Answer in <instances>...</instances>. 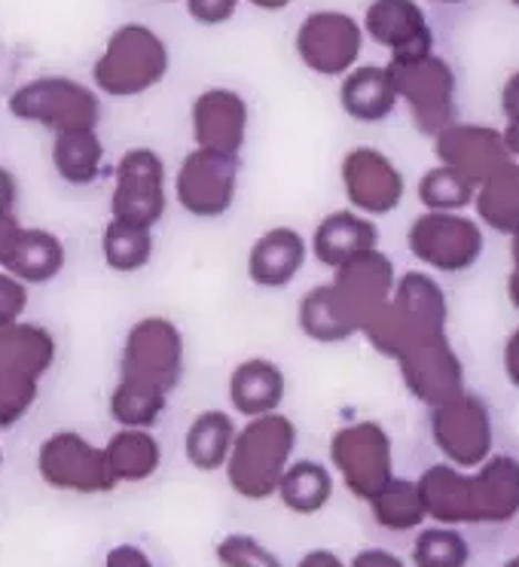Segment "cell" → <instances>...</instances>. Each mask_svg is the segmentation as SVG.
I'll use <instances>...</instances> for the list:
<instances>
[{
    "mask_svg": "<svg viewBox=\"0 0 519 567\" xmlns=\"http://www.w3.org/2000/svg\"><path fill=\"white\" fill-rule=\"evenodd\" d=\"M299 431L285 412L247 419L238 427L233 455L226 461V482L242 501L263 504L278 494L282 476L297 461Z\"/></svg>",
    "mask_w": 519,
    "mask_h": 567,
    "instance_id": "cell-1",
    "label": "cell"
},
{
    "mask_svg": "<svg viewBox=\"0 0 519 567\" xmlns=\"http://www.w3.org/2000/svg\"><path fill=\"white\" fill-rule=\"evenodd\" d=\"M172 71L169 43L144 22H125L113 28L104 50L92 64V83L101 95L138 99L156 89Z\"/></svg>",
    "mask_w": 519,
    "mask_h": 567,
    "instance_id": "cell-2",
    "label": "cell"
},
{
    "mask_svg": "<svg viewBox=\"0 0 519 567\" xmlns=\"http://www.w3.org/2000/svg\"><path fill=\"white\" fill-rule=\"evenodd\" d=\"M7 111L19 123L40 125L52 135L86 132V128H99L101 123L99 92L74 76L62 74L34 76L13 89L7 99Z\"/></svg>",
    "mask_w": 519,
    "mask_h": 567,
    "instance_id": "cell-3",
    "label": "cell"
},
{
    "mask_svg": "<svg viewBox=\"0 0 519 567\" xmlns=\"http://www.w3.org/2000/svg\"><path fill=\"white\" fill-rule=\"evenodd\" d=\"M330 470L343 480L348 494L370 504L388 482L395 480V440L385 424L373 419L348 421L336 427L327 445Z\"/></svg>",
    "mask_w": 519,
    "mask_h": 567,
    "instance_id": "cell-4",
    "label": "cell"
},
{
    "mask_svg": "<svg viewBox=\"0 0 519 567\" xmlns=\"http://www.w3.org/2000/svg\"><path fill=\"white\" fill-rule=\"evenodd\" d=\"M116 372L120 379H135L160 388L165 394H174L186 372L184 330L165 315L138 318L123 336Z\"/></svg>",
    "mask_w": 519,
    "mask_h": 567,
    "instance_id": "cell-5",
    "label": "cell"
},
{
    "mask_svg": "<svg viewBox=\"0 0 519 567\" xmlns=\"http://www.w3.org/2000/svg\"><path fill=\"white\" fill-rule=\"evenodd\" d=\"M397 99L407 104L409 120L421 135L437 137L444 128L458 123V80L452 64L437 52L391 59Z\"/></svg>",
    "mask_w": 519,
    "mask_h": 567,
    "instance_id": "cell-6",
    "label": "cell"
},
{
    "mask_svg": "<svg viewBox=\"0 0 519 567\" xmlns=\"http://www.w3.org/2000/svg\"><path fill=\"white\" fill-rule=\"evenodd\" d=\"M34 467H38L40 482L52 492L99 497V494H111L116 488L111 470H108L104 445L92 443L89 436L71 431V427L52 431L38 445Z\"/></svg>",
    "mask_w": 519,
    "mask_h": 567,
    "instance_id": "cell-7",
    "label": "cell"
},
{
    "mask_svg": "<svg viewBox=\"0 0 519 567\" xmlns=\"http://www.w3.org/2000/svg\"><path fill=\"white\" fill-rule=\"evenodd\" d=\"M407 247L421 266L444 275H461L480 262L486 250V229L470 214L421 210L407 229Z\"/></svg>",
    "mask_w": 519,
    "mask_h": 567,
    "instance_id": "cell-8",
    "label": "cell"
},
{
    "mask_svg": "<svg viewBox=\"0 0 519 567\" xmlns=\"http://www.w3.org/2000/svg\"><path fill=\"white\" fill-rule=\"evenodd\" d=\"M434 449L446 464L477 470L495 455V419L489 403L474 391L446 400L428 415Z\"/></svg>",
    "mask_w": 519,
    "mask_h": 567,
    "instance_id": "cell-9",
    "label": "cell"
},
{
    "mask_svg": "<svg viewBox=\"0 0 519 567\" xmlns=\"http://www.w3.org/2000/svg\"><path fill=\"white\" fill-rule=\"evenodd\" d=\"M242 159L193 147L174 172L172 193L177 208L196 220H221L238 198Z\"/></svg>",
    "mask_w": 519,
    "mask_h": 567,
    "instance_id": "cell-10",
    "label": "cell"
},
{
    "mask_svg": "<svg viewBox=\"0 0 519 567\" xmlns=\"http://www.w3.org/2000/svg\"><path fill=\"white\" fill-rule=\"evenodd\" d=\"M169 168L153 147H129L116 159L111 217L156 229L169 210Z\"/></svg>",
    "mask_w": 519,
    "mask_h": 567,
    "instance_id": "cell-11",
    "label": "cell"
},
{
    "mask_svg": "<svg viewBox=\"0 0 519 567\" xmlns=\"http://www.w3.org/2000/svg\"><path fill=\"white\" fill-rule=\"evenodd\" d=\"M364 25L343 10H315L297 28L294 50L312 74L343 80L358 68L364 52Z\"/></svg>",
    "mask_w": 519,
    "mask_h": 567,
    "instance_id": "cell-12",
    "label": "cell"
},
{
    "mask_svg": "<svg viewBox=\"0 0 519 567\" xmlns=\"http://www.w3.org/2000/svg\"><path fill=\"white\" fill-rule=\"evenodd\" d=\"M339 184L348 208L364 217H388L407 196V177L379 147H352L339 162Z\"/></svg>",
    "mask_w": 519,
    "mask_h": 567,
    "instance_id": "cell-13",
    "label": "cell"
},
{
    "mask_svg": "<svg viewBox=\"0 0 519 567\" xmlns=\"http://www.w3.org/2000/svg\"><path fill=\"white\" fill-rule=\"evenodd\" d=\"M397 370L404 379V388L421 406H440L452 396L465 394V363L449 342V336H431L421 339L397 360Z\"/></svg>",
    "mask_w": 519,
    "mask_h": 567,
    "instance_id": "cell-14",
    "label": "cell"
},
{
    "mask_svg": "<svg viewBox=\"0 0 519 567\" xmlns=\"http://www.w3.org/2000/svg\"><path fill=\"white\" fill-rule=\"evenodd\" d=\"M190 128L196 147L242 159L251 132V107L245 95L226 86L202 89L190 107Z\"/></svg>",
    "mask_w": 519,
    "mask_h": 567,
    "instance_id": "cell-15",
    "label": "cell"
},
{
    "mask_svg": "<svg viewBox=\"0 0 519 567\" xmlns=\"http://www.w3.org/2000/svg\"><path fill=\"white\" fill-rule=\"evenodd\" d=\"M434 156L477 186L513 162L505 147V135L482 123H452L444 128L434 137Z\"/></svg>",
    "mask_w": 519,
    "mask_h": 567,
    "instance_id": "cell-16",
    "label": "cell"
},
{
    "mask_svg": "<svg viewBox=\"0 0 519 567\" xmlns=\"http://www.w3.org/2000/svg\"><path fill=\"white\" fill-rule=\"evenodd\" d=\"M360 25L376 47L391 52V59L434 52V31L419 0H373Z\"/></svg>",
    "mask_w": 519,
    "mask_h": 567,
    "instance_id": "cell-17",
    "label": "cell"
},
{
    "mask_svg": "<svg viewBox=\"0 0 519 567\" xmlns=\"http://www.w3.org/2000/svg\"><path fill=\"white\" fill-rule=\"evenodd\" d=\"M309 241L294 226H273L254 238L245 271L260 290H285L297 281L309 259Z\"/></svg>",
    "mask_w": 519,
    "mask_h": 567,
    "instance_id": "cell-18",
    "label": "cell"
},
{
    "mask_svg": "<svg viewBox=\"0 0 519 567\" xmlns=\"http://www.w3.org/2000/svg\"><path fill=\"white\" fill-rule=\"evenodd\" d=\"M397 278L400 275L395 269V259L388 257L385 250H379V247H373L367 254L348 259L346 266H339L330 284H334L336 293L343 297L348 309L358 315V321L364 323V318L370 311H376L395 297Z\"/></svg>",
    "mask_w": 519,
    "mask_h": 567,
    "instance_id": "cell-19",
    "label": "cell"
},
{
    "mask_svg": "<svg viewBox=\"0 0 519 567\" xmlns=\"http://www.w3.org/2000/svg\"><path fill=\"white\" fill-rule=\"evenodd\" d=\"M287 396V375L273 358H245L238 360L226 379V400L235 415L260 419L282 412Z\"/></svg>",
    "mask_w": 519,
    "mask_h": 567,
    "instance_id": "cell-20",
    "label": "cell"
},
{
    "mask_svg": "<svg viewBox=\"0 0 519 567\" xmlns=\"http://www.w3.org/2000/svg\"><path fill=\"white\" fill-rule=\"evenodd\" d=\"M474 525H507L519 516V457L495 452L470 470Z\"/></svg>",
    "mask_w": 519,
    "mask_h": 567,
    "instance_id": "cell-21",
    "label": "cell"
},
{
    "mask_svg": "<svg viewBox=\"0 0 519 567\" xmlns=\"http://www.w3.org/2000/svg\"><path fill=\"white\" fill-rule=\"evenodd\" d=\"M373 247H379V226L373 217H364L352 208L330 210L327 217L318 220L309 238L312 257L334 271Z\"/></svg>",
    "mask_w": 519,
    "mask_h": 567,
    "instance_id": "cell-22",
    "label": "cell"
},
{
    "mask_svg": "<svg viewBox=\"0 0 519 567\" xmlns=\"http://www.w3.org/2000/svg\"><path fill=\"white\" fill-rule=\"evenodd\" d=\"M397 104L400 99L388 64H358L339 80V107L355 123H385Z\"/></svg>",
    "mask_w": 519,
    "mask_h": 567,
    "instance_id": "cell-23",
    "label": "cell"
},
{
    "mask_svg": "<svg viewBox=\"0 0 519 567\" xmlns=\"http://www.w3.org/2000/svg\"><path fill=\"white\" fill-rule=\"evenodd\" d=\"M59 360V339L50 327L19 321L0 327V372L28 375L43 382Z\"/></svg>",
    "mask_w": 519,
    "mask_h": 567,
    "instance_id": "cell-24",
    "label": "cell"
},
{
    "mask_svg": "<svg viewBox=\"0 0 519 567\" xmlns=\"http://www.w3.org/2000/svg\"><path fill=\"white\" fill-rule=\"evenodd\" d=\"M297 327L318 346H339L360 333L358 315L343 302L334 284H315L299 297Z\"/></svg>",
    "mask_w": 519,
    "mask_h": 567,
    "instance_id": "cell-25",
    "label": "cell"
},
{
    "mask_svg": "<svg viewBox=\"0 0 519 567\" xmlns=\"http://www.w3.org/2000/svg\"><path fill=\"white\" fill-rule=\"evenodd\" d=\"M419 488L434 525H449V528L474 525L470 470H458L440 461V464H431L421 473Z\"/></svg>",
    "mask_w": 519,
    "mask_h": 567,
    "instance_id": "cell-26",
    "label": "cell"
},
{
    "mask_svg": "<svg viewBox=\"0 0 519 567\" xmlns=\"http://www.w3.org/2000/svg\"><path fill=\"white\" fill-rule=\"evenodd\" d=\"M238 424L226 409H202L196 419L186 424L184 457L199 473H221L233 455Z\"/></svg>",
    "mask_w": 519,
    "mask_h": 567,
    "instance_id": "cell-27",
    "label": "cell"
},
{
    "mask_svg": "<svg viewBox=\"0 0 519 567\" xmlns=\"http://www.w3.org/2000/svg\"><path fill=\"white\" fill-rule=\"evenodd\" d=\"M50 162L62 184L86 189V186H99L108 172V147L101 141L99 128L64 132V135H52Z\"/></svg>",
    "mask_w": 519,
    "mask_h": 567,
    "instance_id": "cell-28",
    "label": "cell"
},
{
    "mask_svg": "<svg viewBox=\"0 0 519 567\" xmlns=\"http://www.w3.org/2000/svg\"><path fill=\"white\" fill-rule=\"evenodd\" d=\"M64 266H68V245L62 241V235L47 226H26L13 257L7 262V271L28 287H47L62 275Z\"/></svg>",
    "mask_w": 519,
    "mask_h": 567,
    "instance_id": "cell-29",
    "label": "cell"
},
{
    "mask_svg": "<svg viewBox=\"0 0 519 567\" xmlns=\"http://www.w3.org/2000/svg\"><path fill=\"white\" fill-rule=\"evenodd\" d=\"M104 457H108V470H111L116 488L120 485H141V482L153 480L162 467V443L153 431H129V427H116L111 440L104 443Z\"/></svg>",
    "mask_w": 519,
    "mask_h": 567,
    "instance_id": "cell-30",
    "label": "cell"
},
{
    "mask_svg": "<svg viewBox=\"0 0 519 567\" xmlns=\"http://www.w3.org/2000/svg\"><path fill=\"white\" fill-rule=\"evenodd\" d=\"M397 309L407 315L409 321L419 327L425 336H446L449 323V299L444 284L434 278L431 271L409 269L397 278L395 297Z\"/></svg>",
    "mask_w": 519,
    "mask_h": 567,
    "instance_id": "cell-31",
    "label": "cell"
},
{
    "mask_svg": "<svg viewBox=\"0 0 519 567\" xmlns=\"http://www.w3.org/2000/svg\"><path fill=\"white\" fill-rule=\"evenodd\" d=\"M336 473L315 457H297L278 485V501L297 516H315L334 501Z\"/></svg>",
    "mask_w": 519,
    "mask_h": 567,
    "instance_id": "cell-32",
    "label": "cell"
},
{
    "mask_svg": "<svg viewBox=\"0 0 519 567\" xmlns=\"http://www.w3.org/2000/svg\"><path fill=\"white\" fill-rule=\"evenodd\" d=\"M169 400L172 394H165L153 384L135 382V379H120L113 382L111 394H108V415L116 427H129V431H153L165 412H169Z\"/></svg>",
    "mask_w": 519,
    "mask_h": 567,
    "instance_id": "cell-33",
    "label": "cell"
},
{
    "mask_svg": "<svg viewBox=\"0 0 519 567\" xmlns=\"http://www.w3.org/2000/svg\"><path fill=\"white\" fill-rule=\"evenodd\" d=\"M474 210L477 220L492 233L507 238L519 233V162H510L477 186Z\"/></svg>",
    "mask_w": 519,
    "mask_h": 567,
    "instance_id": "cell-34",
    "label": "cell"
},
{
    "mask_svg": "<svg viewBox=\"0 0 519 567\" xmlns=\"http://www.w3.org/2000/svg\"><path fill=\"white\" fill-rule=\"evenodd\" d=\"M156 254V235L147 226L129 220H111L101 229V259L116 275H135L147 269Z\"/></svg>",
    "mask_w": 519,
    "mask_h": 567,
    "instance_id": "cell-35",
    "label": "cell"
},
{
    "mask_svg": "<svg viewBox=\"0 0 519 567\" xmlns=\"http://www.w3.org/2000/svg\"><path fill=\"white\" fill-rule=\"evenodd\" d=\"M367 506H370L373 522L391 534H409V530L425 528L428 522L419 480H407V476H395Z\"/></svg>",
    "mask_w": 519,
    "mask_h": 567,
    "instance_id": "cell-36",
    "label": "cell"
},
{
    "mask_svg": "<svg viewBox=\"0 0 519 567\" xmlns=\"http://www.w3.org/2000/svg\"><path fill=\"white\" fill-rule=\"evenodd\" d=\"M360 336L367 339V346H370L376 354L395 360V363L407 354L409 348L419 346L421 339H431V336L421 333L419 327L409 321L407 315L397 309L391 299L364 318V323H360Z\"/></svg>",
    "mask_w": 519,
    "mask_h": 567,
    "instance_id": "cell-37",
    "label": "cell"
},
{
    "mask_svg": "<svg viewBox=\"0 0 519 567\" xmlns=\"http://www.w3.org/2000/svg\"><path fill=\"white\" fill-rule=\"evenodd\" d=\"M421 208L425 210H446V214H461V210L474 208V196H477V184L468 181L465 174H458L449 165H434L419 177L416 186Z\"/></svg>",
    "mask_w": 519,
    "mask_h": 567,
    "instance_id": "cell-38",
    "label": "cell"
},
{
    "mask_svg": "<svg viewBox=\"0 0 519 567\" xmlns=\"http://www.w3.org/2000/svg\"><path fill=\"white\" fill-rule=\"evenodd\" d=\"M413 565L416 567H468L470 540L461 528L449 525H425L413 537Z\"/></svg>",
    "mask_w": 519,
    "mask_h": 567,
    "instance_id": "cell-39",
    "label": "cell"
},
{
    "mask_svg": "<svg viewBox=\"0 0 519 567\" xmlns=\"http://www.w3.org/2000/svg\"><path fill=\"white\" fill-rule=\"evenodd\" d=\"M214 558L221 567H285L282 555L245 530L223 534L221 540L214 543Z\"/></svg>",
    "mask_w": 519,
    "mask_h": 567,
    "instance_id": "cell-40",
    "label": "cell"
},
{
    "mask_svg": "<svg viewBox=\"0 0 519 567\" xmlns=\"http://www.w3.org/2000/svg\"><path fill=\"white\" fill-rule=\"evenodd\" d=\"M40 400V382L28 375L0 372V431H13L34 412Z\"/></svg>",
    "mask_w": 519,
    "mask_h": 567,
    "instance_id": "cell-41",
    "label": "cell"
},
{
    "mask_svg": "<svg viewBox=\"0 0 519 567\" xmlns=\"http://www.w3.org/2000/svg\"><path fill=\"white\" fill-rule=\"evenodd\" d=\"M28 302H31V287L7 269H0V327L26 321Z\"/></svg>",
    "mask_w": 519,
    "mask_h": 567,
    "instance_id": "cell-42",
    "label": "cell"
},
{
    "mask_svg": "<svg viewBox=\"0 0 519 567\" xmlns=\"http://www.w3.org/2000/svg\"><path fill=\"white\" fill-rule=\"evenodd\" d=\"M184 3L190 19L205 28L226 25L238 13V0H184Z\"/></svg>",
    "mask_w": 519,
    "mask_h": 567,
    "instance_id": "cell-43",
    "label": "cell"
},
{
    "mask_svg": "<svg viewBox=\"0 0 519 567\" xmlns=\"http://www.w3.org/2000/svg\"><path fill=\"white\" fill-rule=\"evenodd\" d=\"M101 567H156L153 555L138 546V543H113L111 549L104 553V565Z\"/></svg>",
    "mask_w": 519,
    "mask_h": 567,
    "instance_id": "cell-44",
    "label": "cell"
},
{
    "mask_svg": "<svg viewBox=\"0 0 519 567\" xmlns=\"http://www.w3.org/2000/svg\"><path fill=\"white\" fill-rule=\"evenodd\" d=\"M22 220L19 214H0V269H7V262L13 257L16 245H19V235H22Z\"/></svg>",
    "mask_w": 519,
    "mask_h": 567,
    "instance_id": "cell-45",
    "label": "cell"
},
{
    "mask_svg": "<svg viewBox=\"0 0 519 567\" xmlns=\"http://www.w3.org/2000/svg\"><path fill=\"white\" fill-rule=\"evenodd\" d=\"M348 567H407V561L400 558L391 549H383V546H367L360 553L352 555Z\"/></svg>",
    "mask_w": 519,
    "mask_h": 567,
    "instance_id": "cell-46",
    "label": "cell"
},
{
    "mask_svg": "<svg viewBox=\"0 0 519 567\" xmlns=\"http://www.w3.org/2000/svg\"><path fill=\"white\" fill-rule=\"evenodd\" d=\"M19 202H22V184H19V177L7 165H0V214H16Z\"/></svg>",
    "mask_w": 519,
    "mask_h": 567,
    "instance_id": "cell-47",
    "label": "cell"
},
{
    "mask_svg": "<svg viewBox=\"0 0 519 567\" xmlns=\"http://www.w3.org/2000/svg\"><path fill=\"white\" fill-rule=\"evenodd\" d=\"M501 367H505V379L510 382V388L519 391V327L507 333L505 348H501Z\"/></svg>",
    "mask_w": 519,
    "mask_h": 567,
    "instance_id": "cell-48",
    "label": "cell"
},
{
    "mask_svg": "<svg viewBox=\"0 0 519 567\" xmlns=\"http://www.w3.org/2000/svg\"><path fill=\"white\" fill-rule=\"evenodd\" d=\"M501 113L507 123H519V71L507 76L505 89H501Z\"/></svg>",
    "mask_w": 519,
    "mask_h": 567,
    "instance_id": "cell-49",
    "label": "cell"
},
{
    "mask_svg": "<svg viewBox=\"0 0 519 567\" xmlns=\"http://www.w3.org/2000/svg\"><path fill=\"white\" fill-rule=\"evenodd\" d=\"M507 302L519 311V233L510 235V271H507Z\"/></svg>",
    "mask_w": 519,
    "mask_h": 567,
    "instance_id": "cell-50",
    "label": "cell"
},
{
    "mask_svg": "<svg viewBox=\"0 0 519 567\" xmlns=\"http://www.w3.org/2000/svg\"><path fill=\"white\" fill-rule=\"evenodd\" d=\"M294 567H348L334 549H309Z\"/></svg>",
    "mask_w": 519,
    "mask_h": 567,
    "instance_id": "cell-51",
    "label": "cell"
},
{
    "mask_svg": "<svg viewBox=\"0 0 519 567\" xmlns=\"http://www.w3.org/2000/svg\"><path fill=\"white\" fill-rule=\"evenodd\" d=\"M501 135H505V147L510 153V159L519 162V123H507L501 128Z\"/></svg>",
    "mask_w": 519,
    "mask_h": 567,
    "instance_id": "cell-52",
    "label": "cell"
},
{
    "mask_svg": "<svg viewBox=\"0 0 519 567\" xmlns=\"http://www.w3.org/2000/svg\"><path fill=\"white\" fill-rule=\"evenodd\" d=\"M254 10H263V13H282V10H287L294 0H247Z\"/></svg>",
    "mask_w": 519,
    "mask_h": 567,
    "instance_id": "cell-53",
    "label": "cell"
},
{
    "mask_svg": "<svg viewBox=\"0 0 519 567\" xmlns=\"http://www.w3.org/2000/svg\"><path fill=\"white\" fill-rule=\"evenodd\" d=\"M501 567H519V553H517V555H510V558H507V561H505V565H501Z\"/></svg>",
    "mask_w": 519,
    "mask_h": 567,
    "instance_id": "cell-54",
    "label": "cell"
},
{
    "mask_svg": "<svg viewBox=\"0 0 519 567\" xmlns=\"http://www.w3.org/2000/svg\"><path fill=\"white\" fill-rule=\"evenodd\" d=\"M431 3H446V7H456V3H468V0H431Z\"/></svg>",
    "mask_w": 519,
    "mask_h": 567,
    "instance_id": "cell-55",
    "label": "cell"
},
{
    "mask_svg": "<svg viewBox=\"0 0 519 567\" xmlns=\"http://www.w3.org/2000/svg\"><path fill=\"white\" fill-rule=\"evenodd\" d=\"M0 473H3V445H0Z\"/></svg>",
    "mask_w": 519,
    "mask_h": 567,
    "instance_id": "cell-56",
    "label": "cell"
},
{
    "mask_svg": "<svg viewBox=\"0 0 519 567\" xmlns=\"http://www.w3.org/2000/svg\"><path fill=\"white\" fill-rule=\"evenodd\" d=\"M510 3H513V7H517V10H519V0H510Z\"/></svg>",
    "mask_w": 519,
    "mask_h": 567,
    "instance_id": "cell-57",
    "label": "cell"
},
{
    "mask_svg": "<svg viewBox=\"0 0 519 567\" xmlns=\"http://www.w3.org/2000/svg\"><path fill=\"white\" fill-rule=\"evenodd\" d=\"M165 3H174V0H165Z\"/></svg>",
    "mask_w": 519,
    "mask_h": 567,
    "instance_id": "cell-58",
    "label": "cell"
}]
</instances>
